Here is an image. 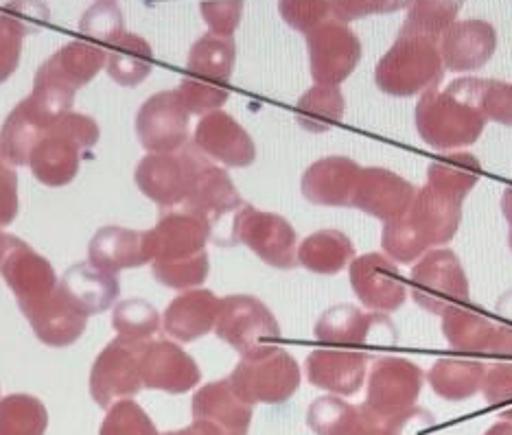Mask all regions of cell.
Listing matches in <instances>:
<instances>
[{
  "instance_id": "obj_1",
  "label": "cell",
  "mask_w": 512,
  "mask_h": 435,
  "mask_svg": "<svg viewBox=\"0 0 512 435\" xmlns=\"http://www.w3.org/2000/svg\"><path fill=\"white\" fill-rule=\"evenodd\" d=\"M460 221L462 202L425 184L401 217L383 223L381 248L394 263H414L427 252L445 248L456 237Z\"/></svg>"
},
{
  "instance_id": "obj_2",
  "label": "cell",
  "mask_w": 512,
  "mask_h": 435,
  "mask_svg": "<svg viewBox=\"0 0 512 435\" xmlns=\"http://www.w3.org/2000/svg\"><path fill=\"white\" fill-rule=\"evenodd\" d=\"M151 237V276L169 289H197L208 278L206 243L213 239V228L193 213H165L149 230Z\"/></svg>"
},
{
  "instance_id": "obj_3",
  "label": "cell",
  "mask_w": 512,
  "mask_h": 435,
  "mask_svg": "<svg viewBox=\"0 0 512 435\" xmlns=\"http://www.w3.org/2000/svg\"><path fill=\"white\" fill-rule=\"evenodd\" d=\"M488 119L477 101V77L451 81L447 90L432 88L416 103V129L436 151H458L480 140Z\"/></svg>"
},
{
  "instance_id": "obj_4",
  "label": "cell",
  "mask_w": 512,
  "mask_h": 435,
  "mask_svg": "<svg viewBox=\"0 0 512 435\" xmlns=\"http://www.w3.org/2000/svg\"><path fill=\"white\" fill-rule=\"evenodd\" d=\"M445 64L438 38L421 33H399V38L375 68V84L390 97H416L438 86Z\"/></svg>"
},
{
  "instance_id": "obj_5",
  "label": "cell",
  "mask_w": 512,
  "mask_h": 435,
  "mask_svg": "<svg viewBox=\"0 0 512 435\" xmlns=\"http://www.w3.org/2000/svg\"><path fill=\"white\" fill-rule=\"evenodd\" d=\"M75 94L51 86H33V92L9 112L0 129V154L11 167L29 164L31 151L49 129L73 110Z\"/></svg>"
},
{
  "instance_id": "obj_6",
  "label": "cell",
  "mask_w": 512,
  "mask_h": 435,
  "mask_svg": "<svg viewBox=\"0 0 512 435\" xmlns=\"http://www.w3.org/2000/svg\"><path fill=\"white\" fill-rule=\"evenodd\" d=\"M99 140V125L86 114L68 112L31 151L29 169L46 186H66L79 171L81 151L92 149Z\"/></svg>"
},
{
  "instance_id": "obj_7",
  "label": "cell",
  "mask_w": 512,
  "mask_h": 435,
  "mask_svg": "<svg viewBox=\"0 0 512 435\" xmlns=\"http://www.w3.org/2000/svg\"><path fill=\"white\" fill-rule=\"evenodd\" d=\"M228 381L248 405H278L296 394L300 368L285 348L259 344L243 352Z\"/></svg>"
},
{
  "instance_id": "obj_8",
  "label": "cell",
  "mask_w": 512,
  "mask_h": 435,
  "mask_svg": "<svg viewBox=\"0 0 512 435\" xmlns=\"http://www.w3.org/2000/svg\"><path fill=\"white\" fill-rule=\"evenodd\" d=\"M425 372L403 357H379L368 370V394L362 407L379 425L392 429L412 414L423 390Z\"/></svg>"
},
{
  "instance_id": "obj_9",
  "label": "cell",
  "mask_w": 512,
  "mask_h": 435,
  "mask_svg": "<svg viewBox=\"0 0 512 435\" xmlns=\"http://www.w3.org/2000/svg\"><path fill=\"white\" fill-rule=\"evenodd\" d=\"M206 160L202 151L189 143L169 154H147L136 164L134 182L138 191L162 210L184 206Z\"/></svg>"
},
{
  "instance_id": "obj_10",
  "label": "cell",
  "mask_w": 512,
  "mask_h": 435,
  "mask_svg": "<svg viewBox=\"0 0 512 435\" xmlns=\"http://www.w3.org/2000/svg\"><path fill=\"white\" fill-rule=\"evenodd\" d=\"M407 287L418 307L432 315L469 302V278L460 258L449 248H436L418 258Z\"/></svg>"
},
{
  "instance_id": "obj_11",
  "label": "cell",
  "mask_w": 512,
  "mask_h": 435,
  "mask_svg": "<svg viewBox=\"0 0 512 435\" xmlns=\"http://www.w3.org/2000/svg\"><path fill=\"white\" fill-rule=\"evenodd\" d=\"M243 243L263 263L276 269L298 265V237L285 217L263 213L254 206H243L232 223V245Z\"/></svg>"
},
{
  "instance_id": "obj_12",
  "label": "cell",
  "mask_w": 512,
  "mask_h": 435,
  "mask_svg": "<svg viewBox=\"0 0 512 435\" xmlns=\"http://www.w3.org/2000/svg\"><path fill=\"white\" fill-rule=\"evenodd\" d=\"M147 342L116 337L99 352L90 372V394L99 407H112L141 392L143 372L141 359Z\"/></svg>"
},
{
  "instance_id": "obj_13",
  "label": "cell",
  "mask_w": 512,
  "mask_h": 435,
  "mask_svg": "<svg viewBox=\"0 0 512 435\" xmlns=\"http://www.w3.org/2000/svg\"><path fill=\"white\" fill-rule=\"evenodd\" d=\"M442 317V335L453 350L473 357H512V326L488 313L458 304Z\"/></svg>"
},
{
  "instance_id": "obj_14",
  "label": "cell",
  "mask_w": 512,
  "mask_h": 435,
  "mask_svg": "<svg viewBox=\"0 0 512 435\" xmlns=\"http://www.w3.org/2000/svg\"><path fill=\"white\" fill-rule=\"evenodd\" d=\"M311 77L320 86H340L362 62V42L340 20H329L307 35Z\"/></svg>"
},
{
  "instance_id": "obj_15",
  "label": "cell",
  "mask_w": 512,
  "mask_h": 435,
  "mask_svg": "<svg viewBox=\"0 0 512 435\" xmlns=\"http://www.w3.org/2000/svg\"><path fill=\"white\" fill-rule=\"evenodd\" d=\"M189 116L176 90L156 92L136 112V136L149 154L178 151L189 140Z\"/></svg>"
},
{
  "instance_id": "obj_16",
  "label": "cell",
  "mask_w": 512,
  "mask_h": 435,
  "mask_svg": "<svg viewBox=\"0 0 512 435\" xmlns=\"http://www.w3.org/2000/svg\"><path fill=\"white\" fill-rule=\"evenodd\" d=\"M215 333L221 342L230 344L241 355L259 346L261 339H278L281 326L274 313L254 296L221 298Z\"/></svg>"
},
{
  "instance_id": "obj_17",
  "label": "cell",
  "mask_w": 512,
  "mask_h": 435,
  "mask_svg": "<svg viewBox=\"0 0 512 435\" xmlns=\"http://www.w3.org/2000/svg\"><path fill=\"white\" fill-rule=\"evenodd\" d=\"M351 287L368 311L394 313L407 298V282L388 256L370 252L353 258Z\"/></svg>"
},
{
  "instance_id": "obj_18",
  "label": "cell",
  "mask_w": 512,
  "mask_h": 435,
  "mask_svg": "<svg viewBox=\"0 0 512 435\" xmlns=\"http://www.w3.org/2000/svg\"><path fill=\"white\" fill-rule=\"evenodd\" d=\"M243 206H246V202H243V197L239 195L237 186L232 184L228 171L217 167V164L208 158L200 167V173H197L189 199L184 202L186 213H193L204 219L208 226L213 228L211 241L219 243L221 223L228 219L232 226Z\"/></svg>"
},
{
  "instance_id": "obj_19",
  "label": "cell",
  "mask_w": 512,
  "mask_h": 435,
  "mask_svg": "<svg viewBox=\"0 0 512 435\" xmlns=\"http://www.w3.org/2000/svg\"><path fill=\"white\" fill-rule=\"evenodd\" d=\"M0 276L5 278L7 287L16 296L22 313L44 302L60 285L53 265L31 245L16 237H11L9 252L0 265Z\"/></svg>"
},
{
  "instance_id": "obj_20",
  "label": "cell",
  "mask_w": 512,
  "mask_h": 435,
  "mask_svg": "<svg viewBox=\"0 0 512 435\" xmlns=\"http://www.w3.org/2000/svg\"><path fill=\"white\" fill-rule=\"evenodd\" d=\"M313 333L320 342L353 348L370 344V339L372 342L392 344L394 337H397L392 320H388L386 313L364 311L355 304H337V307L324 311Z\"/></svg>"
},
{
  "instance_id": "obj_21",
  "label": "cell",
  "mask_w": 512,
  "mask_h": 435,
  "mask_svg": "<svg viewBox=\"0 0 512 435\" xmlns=\"http://www.w3.org/2000/svg\"><path fill=\"white\" fill-rule=\"evenodd\" d=\"M416 191L418 188L399 173L383 167H362L351 197V208L388 223L410 208Z\"/></svg>"
},
{
  "instance_id": "obj_22",
  "label": "cell",
  "mask_w": 512,
  "mask_h": 435,
  "mask_svg": "<svg viewBox=\"0 0 512 435\" xmlns=\"http://www.w3.org/2000/svg\"><path fill=\"white\" fill-rule=\"evenodd\" d=\"M193 145L206 158L232 169L250 167L256 158L252 136L224 110L202 116L195 127Z\"/></svg>"
},
{
  "instance_id": "obj_23",
  "label": "cell",
  "mask_w": 512,
  "mask_h": 435,
  "mask_svg": "<svg viewBox=\"0 0 512 435\" xmlns=\"http://www.w3.org/2000/svg\"><path fill=\"white\" fill-rule=\"evenodd\" d=\"M445 70L473 73L486 66L497 51V31L486 20H456L438 38Z\"/></svg>"
},
{
  "instance_id": "obj_24",
  "label": "cell",
  "mask_w": 512,
  "mask_h": 435,
  "mask_svg": "<svg viewBox=\"0 0 512 435\" xmlns=\"http://www.w3.org/2000/svg\"><path fill=\"white\" fill-rule=\"evenodd\" d=\"M141 372L145 387L167 394L191 392L202 379L200 366L189 352H184L178 344L167 342V339L145 344Z\"/></svg>"
},
{
  "instance_id": "obj_25",
  "label": "cell",
  "mask_w": 512,
  "mask_h": 435,
  "mask_svg": "<svg viewBox=\"0 0 512 435\" xmlns=\"http://www.w3.org/2000/svg\"><path fill=\"white\" fill-rule=\"evenodd\" d=\"M22 315L27 317L40 342L51 348L73 346L88 326L86 311L60 285L44 302Z\"/></svg>"
},
{
  "instance_id": "obj_26",
  "label": "cell",
  "mask_w": 512,
  "mask_h": 435,
  "mask_svg": "<svg viewBox=\"0 0 512 435\" xmlns=\"http://www.w3.org/2000/svg\"><path fill=\"white\" fill-rule=\"evenodd\" d=\"M368 359L366 352L359 350L318 348L307 357V379L324 392L351 396L362 390L368 374Z\"/></svg>"
},
{
  "instance_id": "obj_27",
  "label": "cell",
  "mask_w": 512,
  "mask_h": 435,
  "mask_svg": "<svg viewBox=\"0 0 512 435\" xmlns=\"http://www.w3.org/2000/svg\"><path fill=\"white\" fill-rule=\"evenodd\" d=\"M362 167L346 156H327L313 162L300 180V191L316 206L351 208V197Z\"/></svg>"
},
{
  "instance_id": "obj_28",
  "label": "cell",
  "mask_w": 512,
  "mask_h": 435,
  "mask_svg": "<svg viewBox=\"0 0 512 435\" xmlns=\"http://www.w3.org/2000/svg\"><path fill=\"white\" fill-rule=\"evenodd\" d=\"M106 60L108 53L103 49L71 42L42 64L36 75V86H51L75 94L97 77Z\"/></svg>"
},
{
  "instance_id": "obj_29",
  "label": "cell",
  "mask_w": 512,
  "mask_h": 435,
  "mask_svg": "<svg viewBox=\"0 0 512 435\" xmlns=\"http://www.w3.org/2000/svg\"><path fill=\"white\" fill-rule=\"evenodd\" d=\"M88 256L92 265L112 274L147 265L154 258L149 230L138 232L121 226L101 228L88 245Z\"/></svg>"
},
{
  "instance_id": "obj_30",
  "label": "cell",
  "mask_w": 512,
  "mask_h": 435,
  "mask_svg": "<svg viewBox=\"0 0 512 435\" xmlns=\"http://www.w3.org/2000/svg\"><path fill=\"white\" fill-rule=\"evenodd\" d=\"M221 298L208 289H189L169 302L162 315V328L176 342H195L217 324Z\"/></svg>"
},
{
  "instance_id": "obj_31",
  "label": "cell",
  "mask_w": 512,
  "mask_h": 435,
  "mask_svg": "<svg viewBox=\"0 0 512 435\" xmlns=\"http://www.w3.org/2000/svg\"><path fill=\"white\" fill-rule=\"evenodd\" d=\"M193 418L208 420L226 435H246L252 422V405L235 392L228 379L204 385L193 396Z\"/></svg>"
},
{
  "instance_id": "obj_32",
  "label": "cell",
  "mask_w": 512,
  "mask_h": 435,
  "mask_svg": "<svg viewBox=\"0 0 512 435\" xmlns=\"http://www.w3.org/2000/svg\"><path fill=\"white\" fill-rule=\"evenodd\" d=\"M307 422L318 435H392L390 429L372 420L362 407L337 396H322L313 401Z\"/></svg>"
},
{
  "instance_id": "obj_33",
  "label": "cell",
  "mask_w": 512,
  "mask_h": 435,
  "mask_svg": "<svg viewBox=\"0 0 512 435\" xmlns=\"http://www.w3.org/2000/svg\"><path fill=\"white\" fill-rule=\"evenodd\" d=\"M60 287L86 311L88 317L108 311L119 298L116 274L106 272V269L92 265L90 261L66 269Z\"/></svg>"
},
{
  "instance_id": "obj_34",
  "label": "cell",
  "mask_w": 512,
  "mask_h": 435,
  "mask_svg": "<svg viewBox=\"0 0 512 435\" xmlns=\"http://www.w3.org/2000/svg\"><path fill=\"white\" fill-rule=\"evenodd\" d=\"M355 258V245L340 230H318L298 245V265L313 274H340Z\"/></svg>"
},
{
  "instance_id": "obj_35",
  "label": "cell",
  "mask_w": 512,
  "mask_h": 435,
  "mask_svg": "<svg viewBox=\"0 0 512 435\" xmlns=\"http://www.w3.org/2000/svg\"><path fill=\"white\" fill-rule=\"evenodd\" d=\"M486 363L473 359H438L425 374L432 390L445 401H469L482 390Z\"/></svg>"
},
{
  "instance_id": "obj_36",
  "label": "cell",
  "mask_w": 512,
  "mask_h": 435,
  "mask_svg": "<svg viewBox=\"0 0 512 435\" xmlns=\"http://www.w3.org/2000/svg\"><path fill=\"white\" fill-rule=\"evenodd\" d=\"M482 178V164L473 154H447L429 164L427 186L451 199L464 202Z\"/></svg>"
},
{
  "instance_id": "obj_37",
  "label": "cell",
  "mask_w": 512,
  "mask_h": 435,
  "mask_svg": "<svg viewBox=\"0 0 512 435\" xmlns=\"http://www.w3.org/2000/svg\"><path fill=\"white\" fill-rule=\"evenodd\" d=\"M346 99L340 86L309 88L296 103V121L311 134H324L344 119Z\"/></svg>"
},
{
  "instance_id": "obj_38",
  "label": "cell",
  "mask_w": 512,
  "mask_h": 435,
  "mask_svg": "<svg viewBox=\"0 0 512 435\" xmlns=\"http://www.w3.org/2000/svg\"><path fill=\"white\" fill-rule=\"evenodd\" d=\"M235 55V40L221 38V35L215 33H206L204 38L193 44L186 68H189V73L193 77L213 81V84L221 86L228 84L232 68H235Z\"/></svg>"
},
{
  "instance_id": "obj_39",
  "label": "cell",
  "mask_w": 512,
  "mask_h": 435,
  "mask_svg": "<svg viewBox=\"0 0 512 435\" xmlns=\"http://www.w3.org/2000/svg\"><path fill=\"white\" fill-rule=\"evenodd\" d=\"M151 64H154V53L151 46L132 33H123L119 40L112 44V51L108 53L106 68L110 77L119 86L134 88L143 84L147 75L151 73Z\"/></svg>"
},
{
  "instance_id": "obj_40",
  "label": "cell",
  "mask_w": 512,
  "mask_h": 435,
  "mask_svg": "<svg viewBox=\"0 0 512 435\" xmlns=\"http://www.w3.org/2000/svg\"><path fill=\"white\" fill-rule=\"evenodd\" d=\"M464 0H405L401 33H421L440 38L458 20Z\"/></svg>"
},
{
  "instance_id": "obj_41",
  "label": "cell",
  "mask_w": 512,
  "mask_h": 435,
  "mask_svg": "<svg viewBox=\"0 0 512 435\" xmlns=\"http://www.w3.org/2000/svg\"><path fill=\"white\" fill-rule=\"evenodd\" d=\"M49 414L38 398L11 394L0 398V435H44Z\"/></svg>"
},
{
  "instance_id": "obj_42",
  "label": "cell",
  "mask_w": 512,
  "mask_h": 435,
  "mask_svg": "<svg viewBox=\"0 0 512 435\" xmlns=\"http://www.w3.org/2000/svg\"><path fill=\"white\" fill-rule=\"evenodd\" d=\"M160 324L158 311L147 300H123L112 313L114 331L132 342H151V337L160 331Z\"/></svg>"
},
{
  "instance_id": "obj_43",
  "label": "cell",
  "mask_w": 512,
  "mask_h": 435,
  "mask_svg": "<svg viewBox=\"0 0 512 435\" xmlns=\"http://www.w3.org/2000/svg\"><path fill=\"white\" fill-rule=\"evenodd\" d=\"M99 435H158V429L141 405L123 398L110 407Z\"/></svg>"
},
{
  "instance_id": "obj_44",
  "label": "cell",
  "mask_w": 512,
  "mask_h": 435,
  "mask_svg": "<svg viewBox=\"0 0 512 435\" xmlns=\"http://www.w3.org/2000/svg\"><path fill=\"white\" fill-rule=\"evenodd\" d=\"M176 92L180 101L184 103V108L189 110V114H200V116L219 110L230 97L226 86H219V84H213V81L197 79V77H186Z\"/></svg>"
},
{
  "instance_id": "obj_45",
  "label": "cell",
  "mask_w": 512,
  "mask_h": 435,
  "mask_svg": "<svg viewBox=\"0 0 512 435\" xmlns=\"http://www.w3.org/2000/svg\"><path fill=\"white\" fill-rule=\"evenodd\" d=\"M278 9L289 27L307 35L329 22L333 14L331 0H281Z\"/></svg>"
},
{
  "instance_id": "obj_46",
  "label": "cell",
  "mask_w": 512,
  "mask_h": 435,
  "mask_svg": "<svg viewBox=\"0 0 512 435\" xmlns=\"http://www.w3.org/2000/svg\"><path fill=\"white\" fill-rule=\"evenodd\" d=\"M486 405L502 409V418L512 420V363H486L482 390Z\"/></svg>"
},
{
  "instance_id": "obj_47",
  "label": "cell",
  "mask_w": 512,
  "mask_h": 435,
  "mask_svg": "<svg viewBox=\"0 0 512 435\" xmlns=\"http://www.w3.org/2000/svg\"><path fill=\"white\" fill-rule=\"evenodd\" d=\"M477 101L488 121L512 127V84L499 79H477Z\"/></svg>"
},
{
  "instance_id": "obj_48",
  "label": "cell",
  "mask_w": 512,
  "mask_h": 435,
  "mask_svg": "<svg viewBox=\"0 0 512 435\" xmlns=\"http://www.w3.org/2000/svg\"><path fill=\"white\" fill-rule=\"evenodd\" d=\"M79 29L92 40L114 44L123 35V16L114 3H97L81 18Z\"/></svg>"
},
{
  "instance_id": "obj_49",
  "label": "cell",
  "mask_w": 512,
  "mask_h": 435,
  "mask_svg": "<svg viewBox=\"0 0 512 435\" xmlns=\"http://www.w3.org/2000/svg\"><path fill=\"white\" fill-rule=\"evenodd\" d=\"M27 29L18 20L0 16V84L16 73Z\"/></svg>"
},
{
  "instance_id": "obj_50",
  "label": "cell",
  "mask_w": 512,
  "mask_h": 435,
  "mask_svg": "<svg viewBox=\"0 0 512 435\" xmlns=\"http://www.w3.org/2000/svg\"><path fill=\"white\" fill-rule=\"evenodd\" d=\"M243 14V0H206L202 3V16L211 27V33L221 38H232Z\"/></svg>"
},
{
  "instance_id": "obj_51",
  "label": "cell",
  "mask_w": 512,
  "mask_h": 435,
  "mask_svg": "<svg viewBox=\"0 0 512 435\" xmlns=\"http://www.w3.org/2000/svg\"><path fill=\"white\" fill-rule=\"evenodd\" d=\"M405 7V0H331L335 20L353 22L366 16L392 14Z\"/></svg>"
},
{
  "instance_id": "obj_52",
  "label": "cell",
  "mask_w": 512,
  "mask_h": 435,
  "mask_svg": "<svg viewBox=\"0 0 512 435\" xmlns=\"http://www.w3.org/2000/svg\"><path fill=\"white\" fill-rule=\"evenodd\" d=\"M18 215V175L0 164V228L9 226Z\"/></svg>"
},
{
  "instance_id": "obj_53",
  "label": "cell",
  "mask_w": 512,
  "mask_h": 435,
  "mask_svg": "<svg viewBox=\"0 0 512 435\" xmlns=\"http://www.w3.org/2000/svg\"><path fill=\"white\" fill-rule=\"evenodd\" d=\"M165 435H226V433L221 431L217 425H213V422L195 420L191 427H184L180 431H171V433H165Z\"/></svg>"
},
{
  "instance_id": "obj_54",
  "label": "cell",
  "mask_w": 512,
  "mask_h": 435,
  "mask_svg": "<svg viewBox=\"0 0 512 435\" xmlns=\"http://www.w3.org/2000/svg\"><path fill=\"white\" fill-rule=\"evenodd\" d=\"M495 309H497L499 317H502V322L512 326V289L508 293H504V296L497 300V307Z\"/></svg>"
},
{
  "instance_id": "obj_55",
  "label": "cell",
  "mask_w": 512,
  "mask_h": 435,
  "mask_svg": "<svg viewBox=\"0 0 512 435\" xmlns=\"http://www.w3.org/2000/svg\"><path fill=\"white\" fill-rule=\"evenodd\" d=\"M502 213H504L508 226L512 230V182L506 186V191L502 195Z\"/></svg>"
},
{
  "instance_id": "obj_56",
  "label": "cell",
  "mask_w": 512,
  "mask_h": 435,
  "mask_svg": "<svg viewBox=\"0 0 512 435\" xmlns=\"http://www.w3.org/2000/svg\"><path fill=\"white\" fill-rule=\"evenodd\" d=\"M484 435H512V420L495 422V425L488 429Z\"/></svg>"
},
{
  "instance_id": "obj_57",
  "label": "cell",
  "mask_w": 512,
  "mask_h": 435,
  "mask_svg": "<svg viewBox=\"0 0 512 435\" xmlns=\"http://www.w3.org/2000/svg\"><path fill=\"white\" fill-rule=\"evenodd\" d=\"M9 243H11L9 234H5L3 230H0V265H3L5 256H7V252H9Z\"/></svg>"
},
{
  "instance_id": "obj_58",
  "label": "cell",
  "mask_w": 512,
  "mask_h": 435,
  "mask_svg": "<svg viewBox=\"0 0 512 435\" xmlns=\"http://www.w3.org/2000/svg\"><path fill=\"white\" fill-rule=\"evenodd\" d=\"M508 245H510V250H512V230L508 232Z\"/></svg>"
},
{
  "instance_id": "obj_59",
  "label": "cell",
  "mask_w": 512,
  "mask_h": 435,
  "mask_svg": "<svg viewBox=\"0 0 512 435\" xmlns=\"http://www.w3.org/2000/svg\"><path fill=\"white\" fill-rule=\"evenodd\" d=\"M0 164H3V154H0Z\"/></svg>"
}]
</instances>
